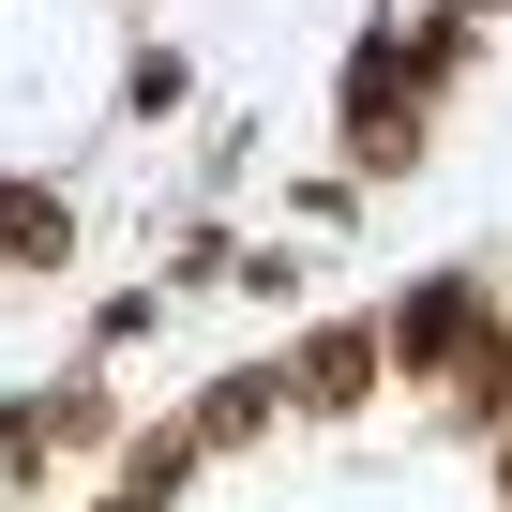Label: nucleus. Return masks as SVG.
Segmentation results:
<instances>
[{
  "instance_id": "f257e3e1",
  "label": "nucleus",
  "mask_w": 512,
  "mask_h": 512,
  "mask_svg": "<svg viewBox=\"0 0 512 512\" xmlns=\"http://www.w3.org/2000/svg\"><path fill=\"white\" fill-rule=\"evenodd\" d=\"M61 241H76V226H61V196H0V256H31V272H46Z\"/></svg>"
},
{
  "instance_id": "f03ea898",
  "label": "nucleus",
  "mask_w": 512,
  "mask_h": 512,
  "mask_svg": "<svg viewBox=\"0 0 512 512\" xmlns=\"http://www.w3.org/2000/svg\"><path fill=\"white\" fill-rule=\"evenodd\" d=\"M452 332H467V287H422V302H407V347H422V362H437V347H452Z\"/></svg>"
}]
</instances>
